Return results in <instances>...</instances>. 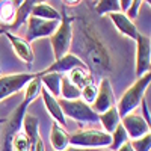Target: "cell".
I'll return each instance as SVG.
<instances>
[{
  "mask_svg": "<svg viewBox=\"0 0 151 151\" xmlns=\"http://www.w3.org/2000/svg\"><path fill=\"white\" fill-rule=\"evenodd\" d=\"M89 14L91 9L88 8L77 15H73V40L70 53L83 62L92 77L97 76L101 79H109V74L113 73V58Z\"/></svg>",
  "mask_w": 151,
  "mask_h": 151,
  "instance_id": "6da1fadb",
  "label": "cell"
},
{
  "mask_svg": "<svg viewBox=\"0 0 151 151\" xmlns=\"http://www.w3.org/2000/svg\"><path fill=\"white\" fill-rule=\"evenodd\" d=\"M41 91V82H40V73L36 77L27 85L26 92H24V100L17 106L15 110L11 112L8 119L3 122V130H2V148L0 151H12V139L20 133L23 119L27 113L29 106L33 103V100Z\"/></svg>",
  "mask_w": 151,
  "mask_h": 151,
  "instance_id": "7a4b0ae2",
  "label": "cell"
},
{
  "mask_svg": "<svg viewBox=\"0 0 151 151\" xmlns=\"http://www.w3.org/2000/svg\"><path fill=\"white\" fill-rule=\"evenodd\" d=\"M150 83H151V71L141 76L139 79H136V82L132 83V86L121 95V98L116 103V110H118L119 118H124L125 115L132 113L141 104L142 98L150 89Z\"/></svg>",
  "mask_w": 151,
  "mask_h": 151,
  "instance_id": "3957f363",
  "label": "cell"
},
{
  "mask_svg": "<svg viewBox=\"0 0 151 151\" xmlns=\"http://www.w3.org/2000/svg\"><path fill=\"white\" fill-rule=\"evenodd\" d=\"M73 17H70L67 14V11L64 8L60 14V21L59 26L56 29V32L50 36L52 38V47H53V55H55V60L60 59L62 56H65L67 53H70V47H71V40H73Z\"/></svg>",
  "mask_w": 151,
  "mask_h": 151,
  "instance_id": "277c9868",
  "label": "cell"
},
{
  "mask_svg": "<svg viewBox=\"0 0 151 151\" xmlns=\"http://www.w3.org/2000/svg\"><path fill=\"white\" fill-rule=\"evenodd\" d=\"M70 145L77 148H104L110 145V134L97 129H80L70 134Z\"/></svg>",
  "mask_w": 151,
  "mask_h": 151,
  "instance_id": "5b68a950",
  "label": "cell"
},
{
  "mask_svg": "<svg viewBox=\"0 0 151 151\" xmlns=\"http://www.w3.org/2000/svg\"><path fill=\"white\" fill-rule=\"evenodd\" d=\"M59 106L64 112V116L71 118L74 121H77L82 124H95L98 122V115L91 109L89 104H86L83 100H73V101H68V100H60L59 98Z\"/></svg>",
  "mask_w": 151,
  "mask_h": 151,
  "instance_id": "8992f818",
  "label": "cell"
},
{
  "mask_svg": "<svg viewBox=\"0 0 151 151\" xmlns=\"http://www.w3.org/2000/svg\"><path fill=\"white\" fill-rule=\"evenodd\" d=\"M38 76L32 73H18V74H6L0 77V101L6 100L8 97L20 92L24 86H27Z\"/></svg>",
  "mask_w": 151,
  "mask_h": 151,
  "instance_id": "52a82bcc",
  "label": "cell"
},
{
  "mask_svg": "<svg viewBox=\"0 0 151 151\" xmlns=\"http://www.w3.org/2000/svg\"><path fill=\"white\" fill-rule=\"evenodd\" d=\"M151 71V40L150 36L139 33L136 38V77Z\"/></svg>",
  "mask_w": 151,
  "mask_h": 151,
  "instance_id": "ba28073f",
  "label": "cell"
},
{
  "mask_svg": "<svg viewBox=\"0 0 151 151\" xmlns=\"http://www.w3.org/2000/svg\"><path fill=\"white\" fill-rule=\"evenodd\" d=\"M98 91H97V97L94 100V103L91 104V109L100 115L112 107L116 106V98H115V94H113V89H112V83L109 79H101L100 80V86Z\"/></svg>",
  "mask_w": 151,
  "mask_h": 151,
  "instance_id": "9c48e42d",
  "label": "cell"
},
{
  "mask_svg": "<svg viewBox=\"0 0 151 151\" xmlns=\"http://www.w3.org/2000/svg\"><path fill=\"white\" fill-rule=\"evenodd\" d=\"M59 26V21H48V20H41L36 17H29L27 20V30H26V41L30 44L32 41L38 38H45L52 36Z\"/></svg>",
  "mask_w": 151,
  "mask_h": 151,
  "instance_id": "30bf717a",
  "label": "cell"
},
{
  "mask_svg": "<svg viewBox=\"0 0 151 151\" xmlns=\"http://www.w3.org/2000/svg\"><path fill=\"white\" fill-rule=\"evenodd\" d=\"M121 125L124 127L125 133L129 136V141H134V139H139V137L145 136L150 133V124L145 122V119L137 115V113H129L125 115L124 118H121Z\"/></svg>",
  "mask_w": 151,
  "mask_h": 151,
  "instance_id": "8fae6325",
  "label": "cell"
},
{
  "mask_svg": "<svg viewBox=\"0 0 151 151\" xmlns=\"http://www.w3.org/2000/svg\"><path fill=\"white\" fill-rule=\"evenodd\" d=\"M5 35H6V38L9 40V42H11V45H12V50H14V53H15L23 62H26L27 67L30 68V67H32V62H33V58H35L30 44H29L26 40H23V38H20L18 35L12 33V32H6Z\"/></svg>",
  "mask_w": 151,
  "mask_h": 151,
  "instance_id": "7c38bea8",
  "label": "cell"
},
{
  "mask_svg": "<svg viewBox=\"0 0 151 151\" xmlns=\"http://www.w3.org/2000/svg\"><path fill=\"white\" fill-rule=\"evenodd\" d=\"M107 17L110 18V21L113 23V26L116 27V30L121 35L136 41L137 35H139V30L136 29V24L133 21H130L122 12H112V14H107Z\"/></svg>",
  "mask_w": 151,
  "mask_h": 151,
  "instance_id": "4fadbf2b",
  "label": "cell"
},
{
  "mask_svg": "<svg viewBox=\"0 0 151 151\" xmlns=\"http://www.w3.org/2000/svg\"><path fill=\"white\" fill-rule=\"evenodd\" d=\"M40 94H41V98H42V101H44V106H45L47 112L50 113V116H52V118L56 121V124H59L60 127L65 129L67 119H65L64 112H62V109H60V106H59V98L52 97V95H50V94L44 89L42 86H41Z\"/></svg>",
  "mask_w": 151,
  "mask_h": 151,
  "instance_id": "5bb4252c",
  "label": "cell"
},
{
  "mask_svg": "<svg viewBox=\"0 0 151 151\" xmlns=\"http://www.w3.org/2000/svg\"><path fill=\"white\" fill-rule=\"evenodd\" d=\"M77 67H85L83 62L76 58L74 55L71 53H67L65 56H62L60 59L55 60V64H52L48 68H45L42 73H58V74H65V73H70L71 70L77 68ZM86 68V67H85Z\"/></svg>",
  "mask_w": 151,
  "mask_h": 151,
  "instance_id": "9a60e30c",
  "label": "cell"
},
{
  "mask_svg": "<svg viewBox=\"0 0 151 151\" xmlns=\"http://www.w3.org/2000/svg\"><path fill=\"white\" fill-rule=\"evenodd\" d=\"M50 144H52L55 151H64L65 148H68L70 147V133L67 132V129L53 122L52 130H50Z\"/></svg>",
  "mask_w": 151,
  "mask_h": 151,
  "instance_id": "2e32d148",
  "label": "cell"
},
{
  "mask_svg": "<svg viewBox=\"0 0 151 151\" xmlns=\"http://www.w3.org/2000/svg\"><path fill=\"white\" fill-rule=\"evenodd\" d=\"M60 80L62 74L58 73H40V82L44 89L55 98H59L60 95Z\"/></svg>",
  "mask_w": 151,
  "mask_h": 151,
  "instance_id": "e0dca14e",
  "label": "cell"
},
{
  "mask_svg": "<svg viewBox=\"0 0 151 151\" xmlns=\"http://www.w3.org/2000/svg\"><path fill=\"white\" fill-rule=\"evenodd\" d=\"M21 129L24 130V136L29 139L30 145L33 147L35 142L40 139V119L35 115H30V113H26V116L23 119Z\"/></svg>",
  "mask_w": 151,
  "mask_h": 151,
  "instance_id": "ac0fdd59",
  "label": "cell"
},
{
  "mask_svg": "<svg viewBox=\"0 0 151 151\" xmlns=\"http://www.w3.org/2000/svg\"><path fill=\"white\" fill-rule=\"evenodd\" d=\"M36 2L35 0H26V2H21L18 6H17V11H15V18H14V23L11 24V26L8 27L9 32L11 30H17L21 24H24L29 17H30V12H32V8Z\"/></svg>",
  "mask_w": 151,
  "mask_h": 151,
  "instance_id": "d6986e66",
  "label": "cell"
},
{
  "mask_svg": "<svg viewBox=\"0 0 151 151\" xmlns=\"http://www.w3.org/2000/svg\"><path fill=\"white\" fill-rule=\"evenodd\" d=\"M68 79L76 88H79V89H83V88L88 86L89 83H94L92 74L85 67H77V68L71 70L68 73Z\"/></svg>",
  "mask_w": 151,
  "mask_h": 151,
  "instance_id": "ffe728a7",
  "label": "cell"
},
{
  "mask_svg": "<svg viewBox=\"0 0 151 151\" xmlns=\"http://www.w3.org/2000/svg\"><path fill=\"white\" fill-rule=\"evenodd\" d=\"M30 15L36 17V18H41V20H48V21H60L59 12L44 2H36L32 8Z\"/></svg>",
  "mask_w": 151,
  "mask_h": 151,
  "instance_id": "44dd1931",
  "label": "cell"
},
{
  "mask_svg": "<svg viewBox=\"0 0 151 151\" xmlns=\"http://www.w3.org/2000/svg\"><path fill=\"white\" fill-rule=\"evenodd\" d=\"M98 122H101L103 129H104L103 132H106L107 134H110L121 124V118L118 115L116 106L109 109V110H106V112H103V113H100V115H98Z\"/></svg>",
  "mask_w": 151,
  "mask_h": 151,
  "instance_id": "7402d4cb",
  "label": "cell"
},
{
  "mask_svg": "<svg viewBox=\"0 0 151 151\" xmlns=\"http://www.w3.org/2000/svg\"><path fill=\"white\" fill-rule=\"evenodd\" d=\"M21 2H0V24L2 26H11L15 18L17 6Z\"/></svg>",
  "mask_w": 151,
  "mask_h": 151,
  "instance_id": "603a6c76",
  "label": "cell"
},
{
  "mask_svg": "<svg viewBox=\"0 0 151 151\" xmlns=\"http://www.w3.org/2000/svg\"><path fill=\"white\" fill-rule=\"evenodd\" d=\"M60 100H68V101H73V100H79L80 98V89L76 88L68 76H62V80H60Z\"/></svg>",
  "mask_w": 151,
  "mask_h": 151,
  "instance_id": "cb8c5ba5",
  "label": "cell"
},
{
  "mask_svg": "<svg viewBox=\"0 0 151 151\" xmlns=\"http://www.w3.org/2000/svg\"><path fill=\"white\" fill-rule=\"evenodd\" d=\"M94 11L97 12V15H107L112 14V12H121L118 0H100V2H95Z\"/></svg>",
  "mask_w": 151,
  "mask_h": 151,
  "instance_id": "d4e9b609",
  "label": "cell"
},
{
  "mask_svg": "<svg viewBox=\"0 0 151 151\" xmlns=\"http://www.w3.org/2000/svg\"><path fill=\"white\" fill-rule=\"evenodd\" d=\"M125 142H129V136L125 133L124 127L119 124L118 127L110 133V151H116L121 145H124Z\"/></svg>",
  "mask_w": 151,
  "mask_h": 151,
  "instance_id": "484cf974",
  "label": "cell"
},
{
  "mask_svg": "<svg viewBox=\"0 0 151 151\" xmlns=\"http://www.w3.org/2000/svg\"><path fill=\"white\" fill-rule=\"evenodd\" d=\"M97 91H98V88L95 83H89L88 86H85L83 89H80V100H83V101L86 104H92L94 103V100L97 97Z\"/></svg>",
  "mask_w": 151,
  "mask_h": 151,
  "instance_id": "4316f807",
  "label": "cell"
},
{
  "mask_svg": "<svg viewBox=\"0 0 151 151\" xmlns=\"http://www.w3.org/2000/svg\"><path fill=\"white\" fill-rule=\"evenodd\" d=\"M32 145L24 133H18L14 139H12V151H30Z\"/></svg>",
  "mask_w": 151,
  "mask_h": 151,
  "instance_id": "83f0119b",
  "label": "cell"
},
{
  "mask_svg": "<svg viewBox=\"0 0 151 151\" xmlns=\"http://www.w3.org/2000/svg\"><path fill=\"white\" fill-rule=\"evenodd\" d=\"M134 151H151V134H145L139 139H134L130 142Z\"/></svg>",
  "mask_w": 151,
  "mask_h": 151,
  "instance_id": "f1b7e54d",
  "label": "cell"
},
{
  "mask_svg": "<svg viewBox=\"0 0 151 151\" xmlns=\"http://www.w3.org/2000/svg\"><path fill=\"white\" fill-rule=\"evenodd\" d=\"M142 0H132V5H130V8L127 9V12H125V17H127L130 21H133V20H136L137 18V15H139V9H141V6H142Z\"/></svg>",
  "mask_w": 151,
  "mask_h": 151,
  "instance_id": "f546056e",
  "label": "cell"
},
{
  "mask_svg": "<svg viewBox=\"0 0 151 151\" xmlns=\"http://www.w3.org/2000/svg\"><path fill=\"white\" fill-rule=\"evenodd\" d=\"M130 5H132V0H121L119 2V11L122 12V14H125L127 9L130 8Z\"/></svg>",
  "mask_w": 151,
  "mask_h": 151,
  "instance_id": "4dcf8cb0",
  "label": "cell"
},
{
  "mask_svg": "<svg viewBox=\"0 0 151 151\" xmlns=\"http://www.w3.org/2000/svg\"><path fill=\"white\" fill-rule=\"evenodd\" d=\"M30 151H45V147H44V142H42L41 137L35 142V145L32 147V150H30Z\"/></svg>",
  "mask_w": 151,
  "mask_h": 151,
  "instance_id": "1f68e13d",
  "label": "cell"
},
{
  "mask_svg": "<svg viewBox=\"0 0 151 151\" xmlns=\"http://www.w3.org/2000/svg\"><path fill=\"white\" fill-rule=\"evenodd\" d=\"M64 151H100V150H95V148H77V147H71L70 145Z\"/></svg>",
  "mask_w": 151,
  "mask_h": 151,
  "instance_id": "d6a6232c",
  "label": "cell"
},
{
  "mask_svg": "<svg viewBox=\"0 0 151 151\" xmlns=\"http://www.w3.org/2000/svg\"><path fill=\"white\" fill-rule=\"evenodd\" d=\"M116 151H134V150H133V147H132V144H130V141H129V142H125L124 145H121Z\"/></svg>",
  "mask_w": 151,
  "mask_h": 151,
  "instance_id": "836d02e7",
  "label": "cell"
},
{
  "mask_svg": "<svg viewBox=\"0 0 151 151\" xmlns=\"http://www.w3.org/2000/svg\"><path fill=\"white\" fill-rule=\"evenodd\" d=\"M6 32H9V29H8V26H3V27H0V35H5Z\"/></svg>",
  "mask_w": 151,
  "mask_h": 151,
  "instance_id": "e575fe53",
  "label": "cell"
},
{
  "mask_svg": "<svg viewBox=\"0 0 151 151\" xmlns=\"http://www.w3.org/2000/svg\"><path fill=\"white\" fill-rule=\"evenodd\" d=\"M0 27H3V26H2V24H0Z\"/></svg>",
  "mask_w": 151,
  "mask_h": 151,
  "instance_id": "d590c367",
  "label": "cell"
}]
</instances>
